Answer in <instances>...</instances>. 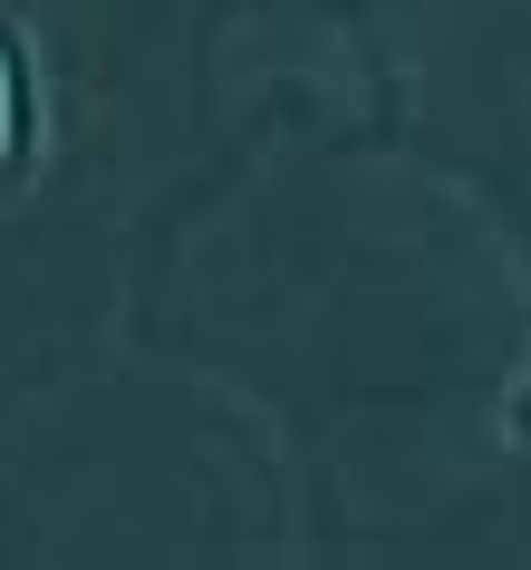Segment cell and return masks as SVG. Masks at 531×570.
Returning <instances> with one entry per match:
<instances>
[{"label":"cell","mask_w":531,"mask_h":570,"mask_svg":"<svg viewBox=\"0 0 531 570\" xmlns=\"http://www.w3.org/2000/svg\"><path fill=\"white\" fill-rule=\"evenodd\" d=\"M0 155H10V68H0Z\"/></svg>","instance_id":"cell-1"}]
</instances>
